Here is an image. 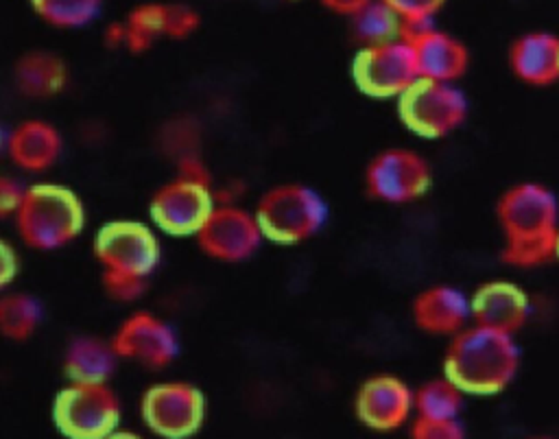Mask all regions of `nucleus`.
Masks as SVG:
<instances>
[{
	"label": "nucleus",
	"instance_id": "f257e3e1",
	"mask_svg": "<svg viewBox=\"0 0 559 439\" xmlns=\"http://www.w3.org/2000/svg\"><path fill=\"white\" fill-rule=\"evenodd\" d=\"M504 234L502 260L513 266H539L557 256L559 203L542 183H518L498 201Z\"/></svg>",
	"mask_w": 559,
	"mask_h": 439
},
{
	"label": "nucleus",
	"instance_id": "f03ea898",
	"mask_svg": "<svg viewBox=\"0 0 559 439\" xmlns=\"http://www.w3.org/2000/svg\"><path fill=\"white\" fill-rule=\"evenodd\" d=\"M518 365L513 334L474 323L454 334L443 358V376L463 393L496 395L511 384Z\"/></svg>",
	"mask_w": 559,
	"mask_h": 439
},
{
	"label": "nucleus",
	"instance_id": "7ed1b4c3",
	"mask_svg": "<svg viewBox=\"0 0 559 439\" xmlns=\"http://www.w3.org/2000/svg\"><path fill=\"white\" fill-rule=\"evenodd\" d=\"M94 253L103 264V286L120 301L138 299L159 264L157 236L140 221H109L94 236Z\"/></svg>",
	"mask_w": 559,
	"mask_h": 439
},
{
	"label": "nucleus",
	"instance_id": "20e7f679",
	"mask_svg": "<svg viewBox=\"0 0 559 439\" xmlns=\"http://www.w3.org/2000/svg\"><path fill=\"white\" fill-rule=\"evenodd\" d=\"M15 225L28 247L44 251L59 249L81 234L85 207L81 199L61 183H35L24 190Z\"/></svg>",
	"mask_w": 559,
	"mask_h": 439
},
{
	"label": "nucleus",
	"instance_id": "39448f33",
	"mask_svg": "<svg viewBox=\"0 0 559 439\" xmlns=\"http://www.w3.org/2000/svg\"><path fill=\"white\" fill-rule=\"evenodd\" d=\"M255 218L266 240L297 245L323 227L328 205L312 188L304 183H284L271 188L260 199Z\"/></svg>",
	"mask_w": 559,
	"mask_h": 439
},
{
	"label": "nucleus",
	"instance_id": "423d86ee",
	"mask_svg": "<svg viewBox=\"0 0 559 439\" xmlns=\"http://www.w3.org/2000/svg\"><path fill=\"white\" fill-rule=\"evenodd\" d=\"M397 114L411 133L437 140L465 120L467 100L450 81L419 76L397 96Z\"/></svg>",
	"mask_w": 559,
	"mask_h": 439
},
{
	"label": "nucleus",
	"instance_id": "0eeeda50",
	"mask_svg": "<svg viewBox=\"0 0 559 439\" xmlns=\"http://www.w3.org/2000/svg\"><path fill=\"white\" fill-rule=\"evenodd\" d=\"M52 419L70 439H105L118 430L120 402L105 382H70L55 398Z\"/></svg>",
	"mask_w": 559,
	"mask_h": 439
},
{
	"label": "nucleus",
	"instance_id": "6e6552de",
	"mask_svg": "<svg viewBox=\"0 0 559 439\" xmlns=\"http://www.w3.org/2000/svg\"><path fill=\"white\" fill-rule=\"evenodd\" d=\"M356 87L371 98H397L413 81L419 79L413 44L393 39L386 44L362 46L352 61Z\"/></svg>",
	"mask_w": 559,
	"mask_h": 439
},
{
	"label": "nucleus",
	"instance_id": "1a4fd4ad",
	"mask_svg": "<svg viewBox=\"0 0 559 439\" xmlns=\"http://www.w3.org/2000/svg\"><path fill=\"white\" fill-rule=\"evenodd\" d=\"M140 411L155 435L186 439L203 426L205 395L188 382H159L144 391Z\"/></svg>",
	"mask_w": 559,
	"mask_h": 439
},
{
	"label": "nucleus",
	"instance_id": "9d476101",
	"mask_svg": "<svg viewBox=\"0 0 559 439\" xmlns=\"http://www.w3.org/2000/svg\"><path fill=\"white\" fill-rule=\"evenodd\" d=\"M214 207L210 181L179 175L153 194L148 212L162 232L170 236H192L199 234Z\"/></svg>",
	"mask_w": 559,
	"mask_h": 439
},
{
	"label": "nucleus",
	"instance_id": "9b49d317",
	"mask_svg": "<svg viewBox=\"0 0 559 439\" xmlns=\"http://www.w3.org/2000/svg\"><path fill=\"white\" fill-rule=\"evenodd\" d=\"M432 175L428 162L408 149H389L378 153L365 173L369 197L384 203H408L430 188Z\"/></svg>",
	"mask_w": 559,
	"mask_h": 439
},
{
	"label": "nucleus",
	"instance_id": "f8f14e48",
	"mask_svg": "<svg viewBox=\"0 0 559 439\" xmlns=\"http://www.w3.org/2000/svg\"><path fill=\"white\" fill-rule=\"evenodd\" d=\"M264 234L255 214L236 205H216L197 234L199 247L216 260H247L262 242Z\"/></svg>",
	"mask_w": 559,
	"mask_h": 439
},
{
	"label": "nucleus",
	"instance_id": "ddd939ff",
	"mask_svg": "<svg viewBox=\"0 0 559 439\" xmlns=\"http://www.w3.org/2000/svg\"><path fill=\"white\" fill-rule=\"evenodd\" d=\"M111 343L120 358H131L155 369L173 363L179 349L175 330L151 312H135L124 319Z\"/></svg>",
	"mask_w": 559,
	"mask_h": 439
},
{
	"label": "nucleus",
	"instance_id": "4468645a",
	"mask_svg": "<svg viewBox=\"0 0 559 439\" xmlns=\"http://www.w3.org/2000/svg\"><path fill=\"white\" fill-rule=\"evenodd\" d=\"M354 406L367 428L395 430L415 408V393L400 378L380 373L360 384Z\"/></svg>",
	"mask_w": 559,
	"mask_h": 439
},
{
	"label": "nucleus",
	"instance_id": "2eb2a0df",
	"mask_svg": "<svg viewBox=\"0 0 559 439\" xmlns=\"http://www.w3.org/2000/svg\"><path fill=\"white\" fill-rule=\"evenodd\" d=\"M531 315L528 295L513 282L493 280L476 288L472 295V319L502 332H518Z\"/></svg>",
	"mask_w": 559,
	"mask_h": 439
},
{
	"label": "nucleus",
	"instance_id": "dca6fc26",
	"mask_svg": "<svg viewBox=\"0 0 559 439\" xmlns=\"http://www.w3.org/2000/svg\"><path fill=\"white\" fill-rule=\"evenodd\" d=\"M513 74L528 85H552L559 81V35L533 31L518 37L509 50Z\"/></svg>",
	"mask_w": 559,
	"mask_h": 439
},
{
	"label": "nucleus",
	"instance_id": "f3484780",
	"mask_svg": "<svg viewBox=\"0 0 559 439\" xmlns=\"http://www.w3.org/2000/svg\"><path fill=\"white\" fill-rule=\"evenodd\" d=\"M472 317V299L454 286H430L417 295L413 319L432 334H456Z\"/></svg>",
	"mask_w": 559,
	"mask_h": 439
},
{
	"label": "nucleus",
	"instance_id": "a211bd4d",
	"mask_svg": "<svg viewBox=\"0 0 559 439\" xmlns=\"http://www.w3.org/2000/svg\"><path fill=\"white\" fill-rule=\"evenodd\" d=\"M413 44L419 76L437 79V81H454L467 70V48L454 39L452 35L437 31L435 26L426 28L424 33L406 39Z\"/></svg>",
	"mask_w": 559,
	"mask_h": 439
},
{
	"label": "nucleus",
	"instance_id": "6ab92c4d",
	"mask_svg": "<svg viewBox=\"0 0 559 439\" xmlns=\"http://www.w3.org/2000/svg\"><path fill=\"white\" fill-rule=\"evenodd\" d=\"M7 149L20 168L46 170L61 153V135L44 120H26L11 131Z\"/></svg>",
	"mask_w": 559,
	"mask_h": 439
},
{
	"label": "nucleus",
	"instance_id": "aec40b11",
	"mask_svg": "<svg viewBox=\"0 0 559 439\" xmlns=\"http://www.w3.org/2000/svg\"><path fill=\"white\" fill-rule=\"evenodd\" d=\"M118 352L114 343L94 336L74 339L63 358V371L70 382H107L116 367Z\"/></svg>",
	"mask_w": 559,
	"mask_h": 439
},
{
	"label": "nucleus",
	"instance_id": "412c9836",
	"mask_svg": "<svg viewBox=\"0 0 559 439\" xmlns=\"http://www.w3.org/2000/svg\"><path fill=\"white\" fill-rule=\"evenodd\" d=\"M68 83V68L61 57L44 50L24 55L15 66V85L31 98L59 94Z\"/></svg>",
	"mask_w": 559,
	"mask_h": 439
},
{
	"label": "nucleus",
	"instance_id": "4be33fe9",
	"mask_svg": "<svg viewBox=\"0 0 559 439\" xmlns=\"http://www.w3.org/2000/svg\"><path fill=\"white\" fill-rule=\"evenodd\" d=\"M352 33L362 46L402 39V17L384 0H371L352 15Z\"/></svg>",
	"mask_w": 559,
	"mask_h": 439
},
{
	"label": "nucleus",
	"instance_id": "5701e85b",
	"mask_svg": "<svg viewBox=\"0 0 559 439\" xmlns=\"http://www.w3.org/2000/svg\"><path fill=\"white\" fill-rule=\"evenodd\" d=\"M39 319H41V308L35 297L24 293H11L2 297L0 328L4 336L24 341L35 332V328L39 325Z\"/></svg>",
	"mask_w": 559,
	"mask_h": 439
},
{
	"label": "nucleus",
	"instance_id": "b1692460",
	"mask_svg": "<svg viewBox=\"0 0 559 439\" xmlns=\"http://www.w3.org/2000/svg\"><path fill=\"white\" fill-rule=\"evenodd\" d=\"M461 406H463V391L445 376L439 380H430L415 391V411L421 417H437V419L459 417Z\"/></svg>",
	"mask_w": 559,
	"mask_h": 439
},
{
	"label": "nucleus",
	"instance_id": "393cba45",
	"mask_svg": "<svg viewBox=\"0 0 559 439\" xmlns=\"http://www.w3.org/2000/svg\"><path fill=\"white\" fill-rule=\"evenodd\" d=\"M103 0H31L33 11L48 24L59 28H76L92 22Z\"/></svg>",
	"mask_w": 559,
	"mask_h": 439
},
{
	"label": "nucleus",
	"instance_id": "a878e982",
	"mask_svg": "<svg viewBox=\"0 0 559 439\" xmlns=\"http://www.w3.org/2000/svg\"><path fill=\"white\" fill-rule=\"evenodd\" d=\"M127 48L131 52H144L164 33V4H140L135 7L127 22Z\"/></svg>",
	"mask_w": 559,
	"mask_h": 439
},
{
	"label": "nucleus",
	"instance_id": "bb28decb",
	"mask_svg": "<svg viewBox=\"0 0 559 439\" xmlns=\"http://www.w3.org/2000/svg\"><path fill=\"white\" fill-rule=\"evenodd\" d=\"M411 435L415 439H461L465 435L463 424L459 422V417H450V419H437V417H417Z\"/></svg>",
	"mask_w": 559,
	"mask_h": 439
},
{
	"label": "nucleus",
	"instance_id": "cd10ccee",
	"mask_svg": "<svg viewBox=\"0 0 559 439\" xmlns=\"http://www.w3.org/2000/svg\"><path fill=\"white\" fill-rule=\"evenodd\" d=\"M400 17L402 24H430L445 0H384Z\"/></svg>",
	"mask_w": 559,
	"mask_h": 439
},
{
	"label": "nucleus",
	"instance_id": "c85d7f7f",
	"mask_svg": "<svg viewBox=\"0 0 559 439\" xmlns=\"http://www.w3.org/2000/svg\"><path fill=\"white\" fill-rule=\"evenodd\" d=\"M199 26V15L186 4H164V33L168 37H188Z\"/></svg>",
	"mask_w": 559,
	"mask_h": 439
},
{
	"label": "nucleus",
	"instance_id": "c756f323",
	"mask_svg": "<svg viewBox=\"0 0 559 439\" xmlns=\"http://www.w3.org/2000/svg\"><path fill=\"white\" fill-rule=\"evenodd\" d=\"M22 199H24V190L15 181L4 177L0 181V214L7 216L11 212H17Z\"/></svg>",
	"mask_w": 559,
	"mask_h": 439
},
{
	"label": "nucleus",
	"instance_id": "7c9ffc66",
	"mask_svg": "<svg viewBox=\"0 0 559 439\" xmlns=\"http://www.w3.org/2000/svg\"><path fill=\"white\" fill-rule=\"evenodd\" d=\"M0 251H2V271H0V284L7 286L15 275H17V258L11 249L9 242H2L0 245Z\"/></svg>",
	"mask_w": 559,
	"mask_h": 439
},
{
	"label": "nucleus",
	"instance_id": "2f4dec72",
	"mask_svg": "<svg viewBox=\"0 0 559 439\" xmlns=\"http://www.w3.org/2000/svg\"><path fill=\"white\" fill-rule=\"evenodd\" d=\"M321 2H323V7H328L330 11L352 17L356 11H360V9H362L367 2H371V0H321Z\"/></svg>",
	"mask_w": 559,
	"mask_h": 439
},
{
	"label": "nucleus",
	"instance_id": "473e14b6",
	"mask_svg": "<svg viewBox=\"0 0 559 439\" xmlns=\"http://www.w3.org/2000/svg\"><path fill=\"white\" fill-rule=\"evenodd\" d=\"M105 41L107 46H127V26L124 24H109L105 28Z\"/></svg>",
	"mask_w": 559,
	"mask_h": 439
},
{
	"label": "nucleus",
	"instance_id": "72a5a7b5",
	"mask_svg": "<svg viewBox=\"0 0 559 439\" xmlns=\"http://www.w3.org/2000/svg\"><path fill=\"white\" fill-rule=\"evenodd\" d=\"M557 258H559V240H557Z\"/></svg>",
	"mask_w": 559,
	"mask_h": 439
}]
</instances>
